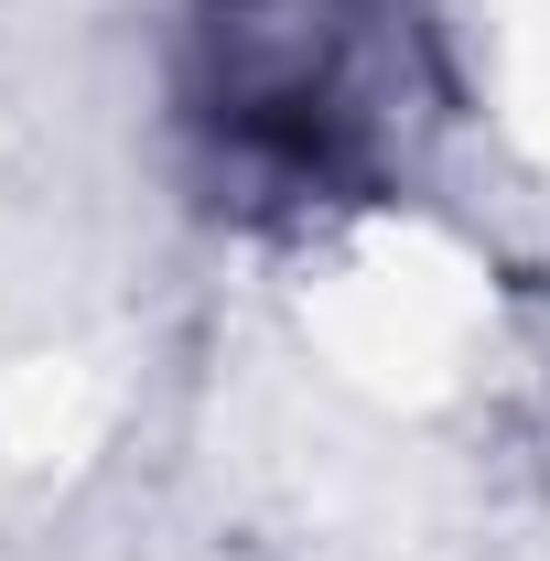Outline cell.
Listing matches in <instances>:
<instances>
[{
    "mask_svg": "<svg viewBox=\"0 0 550 561\" xmlns=\"http://www.w3.org/2000/svg\"><path fill=\"white\" fill-rule=\"evenodd\" d=\"M389 0H206L184 44V130L238 195H356L389 151Z\"/></svg>",
    "mask_w": 550,
    "mask_h": 561,
    "instance_id": "1",
    "label": "cell"
}]
</instances>
